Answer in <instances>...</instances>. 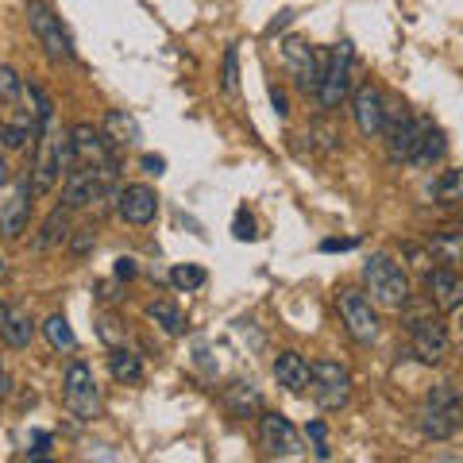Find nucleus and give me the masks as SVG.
Segmentation results:
<instances>
[{"mask_svg": "<svg viewBox=\"0 0 463 463\" xmlns=\"http://www.w3.org/2000/svg\"><path fill=\"white\" fill-rule=\"evenodd\" d=\"M463 425V398L452 383H440L429 390L425 410L417 417V429H421L425 440H452Z\"/></svg>", "mask_w": 463, "mask_h": 463, "instance_id": "1", "label": "nucleus"}, {"mask_svg": "<svg viewBox=\"0 0 463 463\" xmlns=\"http://www.w3.org/2000/svg\"><path fill=\"white\" fill-rule=\"evenodd\" d=\"M364 282L371 289V301L383 309H405L410 306V279L390 255H371L364 263Z\"/></svg>", "mask_w": 463, "mask_h": 463, "instance_id": "2", "label": "nucleus"}, {"mask_svg": "<svg viewBox=\"0 0 463 463\" xmlns=\"http://www.w3.org/2000/svg\"><path fill=\"white\" fill-rule=\"evenodd\" d=\"M355 74V54H352V43H336L325 58V74H321V85H317V105L325 112H336L347 93H352V78Z\"/></svg>", "mask_w": 463, "mask_h": 463, "instance_id": "3", "label": "nucleus"}, {"mask_svg": "<svg viewBox=\"0 0 463 463\" xmlns=\"http://www.w3.org/2000/svg\"><path fill=\"white\" fill-rule=\"evenodd\" d=\"M336 309H340V321L347 328V336H352L355 344H374L379 340V313H374L371 298L364 294V289L355 286H344L336 294Z\"/></svg>", "mask_w": 463, "mask_h": 463, "instance_id": "4", "label": "nucleus"}, {"mask_svg": "<svg viewBox=\"0 0 463 463\" xmlns=\"http://www.w3.org/2000/svg\"><path fill=\"white\" fill-rule=\"evenodd\" d=\"M27 24L39 39V47L47 51L54 62H70L74 58V43H70V32L62 27V20L54 16V8L47 0H27Z\"/></svg>", "mask_w": 463, "mask_h": 463, "instance_id": "5", "label": "nucleus"}, {"mask_svg": "<svg viewBox=\"0 0 463 463\" xmlns=\"http://www.w3.org/2000/svg\"><path fill=\"white\" fill-rule=\"evenodd\" d=\"M62 398H66V410L81 417V421H93L100 413V394H97V379H93V367L74 359L62 374Z\"/></svg>", "mask_w": 463, "mask_h": 463, "instance_id": "6", "label": "nucleus"}, {"mask_svg": "<svg viewBox=\"0 0 463 463\" xmlns=\"http://www.w3.org/2000/svg\"><path fill=\"white\" fill-rule=\"evenodd\" d=\"M309 390L321 410H344L347 398H352V371L336 359H321L309 371Z\"/></svg>", "mask_w": 463, "mask_h": 463, "instance_id": "7", "label": "nucleus"}, {"mask_svg": "<svg viewBox=\"0 0 463 463\" xmlns=\"http://www.w3.org/2000/svg\"><path fill=\"white\" fill-rule=\"evenodd\" d=\"M410 332H413V355L421 364H444L448 352H452V336L437 317L425 313H410Z\"/></svg>", "mask_w": 463, "mask_h": 463, "instance_id": "8", "label": "nucleus"}, {"mask_svg": "<svg viewBox=\"0 0 463 463\" xmlns=\"http://www.w3.org/2000/svg\"><path fill=\"white\" fill-rule=\"evenodd\" d=\"M282 54H286V66H289V74H294V81H298L306 93H317V85H321V74H325L328 51H313L306 39H286Z\"/></svg>", "mask_w": 463, "mask_h": 463, "instance_id": "9", "label": "nucleus"}, {"mask_svg": "<svg viewBox=\"0 0 463 463\" xmlns=\"http://www.w3.org/2000/svg\"><path fill=\"white\" fill-rule=\"evenodd\" d=\"M58 136L62 132L54 128V120L39 128V158L32 166V190L35 194H51L58 185V178H62V163H58Z\"/></svg>", "mask_w": 463, "mask_h": 463, "instance_id": "10", "label": "nucleus"}, {"mask_svg": "<svg viewBox=\"0 0 463 463\" xmlns=\"http://www.w3.org/2000/svg\"><path fill=\"white\" fill-rule=\"evenodd\" d=\"M352 116H355V128H359V132H364L367 139L383 136L390 109H386V97H383L379 85L367 81V85H359V90L352 93Z\"/></svg>", "mask_w": 463, "mask_h": 463, "instance_id": "11", "label": "nucleus"}, {"mask_svg": "<svg viewBox=\"0 0 463 463\" xmlns=\"http://www.w3.org/2000/svg\"><path fill=\"white\" fill-rule=\"evenodd\" d=\"M259 444H263L267 456H298L301 452L298 429L289 425V417H282V413H263L259 417Z\"/></svg>", "mask_w": 463, "mask_h": 463, "instance_id": "12", "label": "nucleus"}, {"mask_svg": "<svg viewBox=\"0 0 463 463\" xmlns=\"http://www.w3.org/2000/svg\"><path fill=\"white\" fill-rule=\"evenodd\" d=\"M386 155L390 163H410L413 151H417V139L425 132V120H413V116H386Z\"/></svg>", "mask_w": 463, "mask_h": 463, "instance_id": "13", "label": "nucleus"}, {"mask_svg": "<svg viewBox=\"0 0 463 463\" xmlns=\"http://www.w3.org/2000/svg\"><path fill=\"white\" fill-rule=\"evenodd\" d=\"M70 147H74L78 166H109V163H116L112 143L105 139V132H97L93 124H78L74 132H70Z\"/></svg>", "mask_w": 463, "mask_h": 463, "instance_id": "14", "label": "nucleus"}, {"mask_svg": "<svg viewBox=\"0 0 463 463\" xmlns=\"http://www.w3.org/2000/svg\"><path fill=\"white\" fill-rule=\"evenodd\" d=\"M116 209H120V216L128 224H151L155 216H158V194L151 190V185H143V182H136V185H124L120 194H116Z\"/></svg>", "mask_w": 463, "mask_h": 463, "instance_id": "15", "label": "nucleus"}, {"mask_svg": "<svg viewBox=\"0 0 463 463\" xmlns=\"http://www.w3.org/2000/svg\"><path fill=\"white\" fill-rule=\"evenodd\" d=\"M425 289H429V301L440 313H456L463 306V279L456 274V267L425 270Z\"/></svg>", "mask_w": 463, "mask_h": 463, "instance_id": "16", "label": "nucleus"}, {"mask_svg": "<svg viewBox=\"0 0 463 463\" xmlns=\"http://www.w3.org/2000/svg\"><path fill=\"white\" fill-rule=\"evenodd\" d=\"M32 182H24L16 194L5 201V209H0V236L5 240H16L20 232L27 228V216H32Z\"/></svg>", "mask_w": 463, "mask_h": 463, "instance_id": "17", "label": "nucleus"}, {"mask_svg": "<svg viewBox=\"0 0 463 463\" xmlns=\"http://www.w3.org/2000/svg\"><path fill=\"white\" fill-rule=\"evenodd\" d=\"M309 371H313V364L301 352H279V359H274V379H279V386H286L289 394H306Z\"/></svg>", "mask_w": 463, "mask_h": 463, "instance_id": "18", "label": "nucleus"}, {"mask_svg": "<svg viewBox=\"0 0 463 463\" xmlns=\"http://www.w3.org/2000/svg\"><path fill=\"white\" fill-rule=\"evenodd\" d=\"M105 139L112 143V147H136L139 143V124H136V116L132 112H124V109H112L105 116Z\"/></svg>", "mask_w": 463, "mask_h": 463, "instance_id": "19", "label": "nucleus"}, {"mask_svg": "<svg viewBox=\"0 0 463 463\" xmlns=\"http://www.w3.org/2000/svg\"><path fill=\"white\" fill-rule=\"evenodd\" d=\"M259 405H263V394H259V386L248 383V379L232 383L224 390V410L232 417H251V413H259Z\"/></svg>", "mask_w": 463, "mask_h": 463, "instance_id": "20", "label": "nucleus"}, {"mask_svg": "<svg viewBox=\"0 0 463 463\" xmlns=\"http://www.w3.org/2000/svg\"><path fill=\"white\" fill-rule=\"evenodd\" d=\"M444 151H448L444 132L440 128H432V120H425V132H421V139H417V151H413L410 163L413 166H432V163H440L444 158Z\"/></svg>", "mask_w": 463, "mask_h": 463, "instance_id": "21", "label": "nucleus"}, {"mask_svg": "<svg viewBox=\"0 0 463 463\" xmlns=\"http://www.w3.org/2000/svg\"><path fill=\"white\" fill-rule=\"evenodd\" d=\"M429 255L440 267H459L463 263V232H437L429 240Z\"/></svg>", "mask_w": 463, "mask_h": 463, "instance_id": "22", "label": "nucleus"}, {"mask_svg": "<svg viewBox=\"0 0 463 463\" xmlns=\"http://www.w3.org/2000/svg\"><path fill=\"white\" fill-rule=\"evenodd\" d=\"M62 240H70V209L58 205V209L47 216V221H43V232H39L35 248H39V251H51V248H58Z\"/></svg>", "mask_w": 463, "mask_h": 463, "instance_id": "23", "label": "nucleus"}, {"mask_svg": "<svg viewBox=\"0 0 463 463\" xmlns=\"http://www.w3.org/2000/svg\"><path fill=\"white\" fill-rule=\"evenodd\" d=\"M109 371L116 383H143V359L136 352H128V347H112Z\"/></svg>", "mask_w": 463, "mask_h": 463, "instance_id": "24", "label": "nucleus"}, {"mask_svg": "<svg viewBox=\"0 0 463 463\" xmlns=\"http://www.w3.org/2000/svg\"><path fill=\"white\" fill-rule=\"evenodd\" d=\"M147 321L163 328L166 336H178V332L185 328V317H182V309L174 306V301H151V306H147Z\"/></svg>", "mask_w": 463, "mask_h": 463, "instance_id": "25", "label": "nucleus"}, {"mask_svg": "<svg viewBox=\"0 0 463 463\" xmlns=\"http://www.w3.org/2000/svg\"><path fill=\"white\" fill-rule=\"evenodd\" d=\"M43 336L51 340V347H54V352H70V347L78 344L74 328H70V321H66L62 313H54V317H47V321H43Z\"/></svg>", "mask_w": 463, "mask_h": 463, "instance_id": "26", "label": "nucleus"}, {"mask_svg": "<svg viewBox=\"0 0 463 463\" xmlns=\"http://www.w3.org/2000/svg\"><path fill=\"white\" fill-rule=\"evenodd\" d=\"M0 336L8 340V347H27V344H32V336H35L32 317H27V313H8V325H5Z\"/></svg>", "mask_w": 463, "mask_h": 463, "instance_id": "27", "label": "nucleus"}, {"mask_svg": "<svg viewBox=\"0 0 463 463\" xmlns=\"http://www.w3.org/2000/svg\"><path fill=\"white\" fill-rule=\"evenodd\" d=\"M205 279H209L205 267H197V263H178V267L170 270V286L182 289V294H190V289H201V286H205Z\"/></svg>", "mask_w": 463, "mask_h": 463, "instance_id": "28", "label": "nucleus"}, {"mask_svg": "<svg viewBox=\"0 0 463 463\" xmlns=\"http://www.w3.org/2000/svg\"><path fill=\"white\" fill-rule=\"evenodd\" d=\"M432 194H437L440 201H448V205L463 201V166H459V170H444L440 178L432 182Z\"/></svg>", "mask_w": 463, "mask_h": 463, "instance_id": "29", "label": "nucleus"}, {"mask_svg": "<svg viewBox=\"0 0 463 463\" xmlns=\"http://www.w3.org/2000/svg\"><path fill=\"white\" fill-rule=\"evenodd\" d=\"M221 85H224V93H232V97L240 93V47H228V51H224V62H221Z\"/></svg>", "mask_w": 463, "mask_h": 463, "instance_id": "30", "label": "nucleus"}, {"mask_svg": "<svg viewBox=\"0 0 463 463\" xmlns=\"http://www.w3.org/2000/svg\"><path fill=\"white\" fill-rule=\"evenodd\" d=\"M97 248V232L93 228H78V232H70V255L74 259H85Z\"/></svg>", "mask_w": 463, "mask_h": 463, "instance_id": "31", "label": "nucleus"}, {"mask_svg": "<svg viewBox=\"0 0 463 463\" xmlns=\"http://www.w3.org/2000/svg\"><path fill=\"white\" fill-rule=\"evenodd\" d=\"M24 93V81H20V74L12 66H0V97L5 100H16Z\"/></svg>", "mask_w": 463, "mask_h": 463, "instance_id": "32", "label": "nucleus"}, {"mask_svg": "<svg viewBox=\"0 0 463 463\" xmlns=\"http://www.w3.org/2000/svg\"><path fill=\"white\" fill-rule=\"evenodd\" d=\"M309 136L317 139V147H321V151H336V139H340L336 128H328V124H313V128H309Z\"/></svg>", "mask_w": 463, "mask_h": 463, "instance_id": "33", "label": "nucleus"}, {"mask_svg": "<svg viewBox=\"0 0 463 463\" xmlns=\"http://www.w3.org/2000/svg\"><path fill=\"white\" fill-rule=\"evenodd\" d=\"M232 236H236V240H255V236H259L248 209H240V213H236V221H232Z\"/></svg>", "mask_w": 463, "mask_h": 463, "instance_id": "34", "label": "nucleus"}, {"mask_svg": "<svg viewBox=\"0 0 463 463\" xmlns=\"http://www.w3.org/2000/svg\"><path fill=\"white\" fill-rule=\"evenodd\" d=\"M402 255L410 259V267H417V270H432V267H429V263H432L429 248H417V243H402Z\"/></svg>", "mask_w": 463, "mask_h": 463, "instance_id": "35", "label": "nucleus"}, {"mask_svg": "<svg viewBox=\"0 0 463 463\" xmlns=\"http://www.w3.org/2000/svg\"><path fill=\"white\" fill-rule=\"evenodd\" d=\"M97 332H100V340L105 344H116V340H124V328L112 321V317H100L97 321Z\"/></svg>", "mask_w": 463, "mask_h": 463, "instance_id": "36", "label": "nucleus"}, {"mask_svg": "<svg viewBox=\"0 0 463 463\" xmlns=\"http://www.w3.org/2000/svg\"><path fill=\"white\" fill-rule=\"evenodd\" d=\"M309 437L317 440V456L328 459L332 452H328V440H325V425H321V421H309Z\"/></svg>", "mask_w": 463, "mask_h": 463, "instance_id": "37", "label": "nucleus"}, {"mask_svg": "<svg viewBox=\"0 0 463 463\" xmlns=\"http://www.w3.org/2000/svg\"><path fill=\"white\" fill-rule=\"evenodd\" d=\"M136 270H139V267H136V259H116V279H124V282H128V279H136Z\"/></svg>", "mask_w": 463, "mask_h": 463, "instance_id": "38", "label": "nucleus"}, {"mask_svg": "<svg viewBox=\"0 0 463 463\" xmlns=\"http://www.w3.org/2000/svg\"><path fill=\"white\" fill-rule=\"evenodd\" d=\"M143 170H147V174H163L166 170V158L163 155H143Z\"/></svg>", "mask_w": 463, "mask_h": 463, "instance_id": "39", "label": "nucleus"}, {"mask_svg": "<svg viewBox=\"0 0 463 463\" xmlns=\"http://www.w3.org/2000/svg\"><path fill=\"white\" fill-rule=\"evenodd\" d=\"M270 105H274V112H279V116H286V112H289V105H286V93L279 90V85H270Z\"/></svg>", "mask_w": 463, "mask_h": 463, "instance_id": "40", "label": "nucleus"}, {"mask_svg": "<svg viewBox=\"0 0 463 463\" xmlns=\"http://www.w3.org/2000/svg\"><path fill=\"white\" fill-rule=\"evenodd\" d=\"M359 240H325L321 243V251H352Z\"/></svg>", "mask_w": 463, "mask_h": 463, "instance_id": "41", "label": "nucleus"}, {"mask_svg": "<svg viewBox=\"0 0 463 463\" xmlns=\"http://www.w3.org/2000/svg\"><path fill=\"white\" fill-rule=\"evenodd\" d=\"M289 20H294V12H289V8H286V12H279V16H274V20L267 24V35H274V32H282V27H286Z\"/></svg>", "mask_w": 463, "mask_h": 463, "instance_id": "42", "label": "nucleus"}, {"mask_svg": "<svg viewBox=\"0 0 463 463\" xmlns=\"http://www.w3.org/2000/svg\"><path fill=\"white\" fill-rule=\"evenodd\" d=\"M8 394H12V374L5 364H0V398H8Z\"/></svg>", "mask_w": 463, "mask_h": 463, "instance_id": "43", "label": "nucleus"}, {"mask_svg": "<svg viewBox=\"0 0 463 463\" xmlns=\"http://www.w3.org/2000/svg\"><path fill=\"white\" fill-rule=\"evenodd\" d=\"M8 182H12V170H8L5 158H0V185H8Z\"/></svg>", "mask_w": 463, "mask_h": 463, "instance_id": "44", "label": "nucleus"}, {"mask_svg": "<svg viewBox=\"0 0 463 463\" xmlns=\"http://www.w3.org/2000/svg\"><path fill=\"white\" fill-rule=\"evenodd\" d=\"M8 313H12V309L5 306V301H0V332H5V325H8Z\"/></svg>", "mask_w": 463, "mask_h": 463, "instance_id": "45", "label": "nucleus"}, {"mask_svg": "<svg viewBox=\"0 0 463 463\" xmlns=\"http://www.w3.org/2000/svg\"><path fill=\"white\" fill-rule=\"evenodd\" d=\"M5 274H8V263H5V255H0V279H5Z\"/></svg>", "mask_w": 463, "mask_h": 463, "instance_id": "46", "label": "nucleus"}, {"mask_svg": "<svg viewBox=\"0 0 463 463\" xmlns=\"http://www.w3.org/2000/svg\"><path fill=\"white\" fill-rule=\"evenodd\" d=\"M459 328H463V306H459Z\"/></svg>", "mask_w": 463, "mask_h": 463, "instance_id": "47", "label": "nucleus"}]
</instances>
